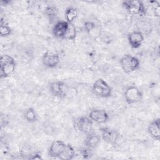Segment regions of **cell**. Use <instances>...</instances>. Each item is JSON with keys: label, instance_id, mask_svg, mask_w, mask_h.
<instances>
[{"label": "cell", "instance_id": "obj_18", "mask_svg": "<svg viewBox=\"0 0 160 160\" xmlns=\"http://www.w3.org/2000/svg\"><path fill=\"white\" fill-rule=\"evenodd\" d=\"M24 119L29 122H34L38 120V114L36 111L32 108H28L24 113Z\"/></svg>", "mask_w": 160, "mask_h": 160}, {"label": "cell", "instance_id": "obj_10", "mask_svg": "<svg viewBox=\"0 0 160 160\" xmlns=\"http://www.w3.org/2000/svg\"><path fill=\"white\" fill-rule=\"evenodd\" d=\"M93 121L88 116H81L76 119V127L77 129L86 134L92 131Z\"/></svg>", "mask_w": 160, "mask_h": 160}, {"label": "cell", "instance_id": "obj_21", "mask_svg": "<svg viewBox=\"0 0 160 160\" xmlns=\"http://www.w3.org/2000/svg\"><path fill=\"white\" fill-rule=\"evenodd\" d=\"M12 34V29L9 26V25L5 22H3L2 21H1L0 24V35L2 37H5L9 36Z\"/></svg>", "mask_w": 160, "mask_h": 160}, {"label": "cell", "instance_id": "obj_3", "mask_svg": "<svg viewBox=\"0 0 160 160\" xmlns=\"http://www.w3.org/2000/svg\"><path fill=\"white\" fill-rule=\"evenodd\" d=\"M92 90L96 96L100 98H107L112 95L111 87L102 78H99L94 82Z\"/></svg>", "mask_w": 160, "mask_h": 160}, {"label": "cell", "instance_id": "obj_16", "mask_svg": "<svg viewBox=\"0 0 160 160\" xmlns=\"http://www.w3.org/2000/svg\"><path fill=\"white\" fill-rule=\"evenodd\" d=\"M78 11L76 8L73 7H69L65 11V18L66 21L69 23L72 22L78 18Z\"/></svg>", "mask_w": 160, "mask_h": 160}, {"label": "cell", "instance_id": "obj_6", "mask_svg": "<svg viewBox=\"0 0 160 160\" xmlns=\"http://www.w3.org/2000/svg\"><path fill=\"white\" fill-rule=\"evenodd\" d=\"M42 62L48 68H56L60 62L59 55L54 51L48 50L42 54Z\"/></svg>", "mask_w": 160, "mask_h": 160}, {"label": "cell", "instance_id": "obj_15", "mask_svg": "<svg viewBox=\"0 0 160 160\" xmlns=\"http://www.w3.org/2000/svg\"><path fill=\"white\" fill-rule=\"evenodd\" d=\"M160 120L159 118L152 120L148 125V132L154 139L159 141L160 139Z\"/></svg>", "mask_w": 160, "mask_h": 160}, {"label": "cell", "instance_id": "obj_4", "mask_svg": "<svg viewBox=\"0 0 160 160\" xmlns=\"http://www.w3.org/2000/svg\"><path fill=\"white\" fill-rule=\"evenodd\" d=\"M122 5L130 14L144 16L146 14V6L141 1H124Z\"/></svg>", "mask_w": 160, "mask_h": 160}, {"label": "cell", "instance_id": "obj_20", "mask_svg": "<svg viewBox=\"0 0 160 160\" xmlns=\"http://www.w3.org/2000/svg\"><path fill=\"white\" fill-rule=\"evenodd\" d=\"M58 8L54 4L49 5L46 6L44 9L45 14L50 20H52L56 18V16L58 14Z\"/></svg>", "mask_w": 160, "mask_h": 160}, {"label": "cell", "instance_id": "obj_14", "mask_svg": "<svg viewBox=\"0 0 160 160\" xmlns=\"http://www.w3.org/2000/svg\"><path fill=\"white\" fill-rule=\"evenodd\" d=\"M101 136L91 132L86 134V137L84 141V144L86 148L91 149H94L98 147L101 142Z\"/></svg>", "mask_w": 160, "mask_h": 160}, {"label": "cell", "instance_id": "obj_11", "mask_svg": "<svg viewBox=\"0 0 160 160\" xmlns=\"http://www.w3.org/2000/svg\"><path fill=\"white\" fill-rule=\"evenodd\" d=\"M88 117L93 121L98 124H103L108 121L109 116L108 112L105 109H94L91 110Z\"/></svg>", "mask_w": 160, "mask_h": 160}, {"label": "cell", "instance_id": "obj_12", "mask_svg": "<svg viewBox=\"0 0 160 160\" xmlns=\"http://www.w3.org/2000/svg\"><path fill=\"white\" fill-rule=\"evenodd\" d=\"M144 34L140 31H134L128 35V40L130 46L133 49L139 48L144 41Z\"/></svg>", "mask_w": 160, "mask_h": 160}, {"label": "cell", "instance_id": "obj_2", "mask_svg": "<svg viewBox=\"0 0 160 160\" xmlns=\"http://www.w3.org/2000/svg\"><path fill=\"white\" fill-rule=\"evenodd\" d=\"M120 64L123 71L126 74H131L140 67V61L138 58L130 54H125L120 59Z\"/></svg>", "mask_w": 160, "mask_h": 160}, {"label": "cell", "instance_id": "obj_7", "mask_svg": "<svg viewBox=\"0 0 160 160\" xmlns=\"http://www.w3.org/2000/svg\"><path fill=\"white\" fill-rule=\"evenodd\" d=\"M100 132L101 139L110 144H115L119 138V132L116 130L108 127L101 128Z\"/></svg>", "mask_w": 160, "mask_h": 160}, {"label": "cell", "instance_id": "obj_13", "mask_svg": "<svg viewBox=\"0 0 160 160\" xmlns=\"http://www.w3.org/2000/svg\"><path fill=\"white\" fill-rule=\"evenodd\" d=\"M69 22L66 21H59L55 23L52 28V34L56 38L62 39L65 36L68 30Z\"/></svg>", "mask_w": 160, "mask_h": 160}, {"label": "cell", "instance_id": "obj_1", "mask_svg": "<svg viewBox=\"0 0 160 160\" xmlns=\"http://www.w3.org/2000/svg\"><path fill=\"white\" fill-rule=\"evenodd\" d=\"M16 63L14 59L9 54H2L0 58V74L1 78H5L12 74L16 69Z\"/></svg>", "mask_w": 160, "mask_h": 160}, {"label": "cell", "instance_id": "obj_17", "mask_svg": "<svg viewBox=\"0 0 160 160\" xmlns=\"http://www.w3.org/2000/svg\"><path fill=\"white\" fill-rule=\"evenodd\" d=\"M75 154L76 152L74 147L70 144H67L66 149L59 159L62 160H71L75 158Z\"/></svg>", "mask_w": 160, "mask_h": 160}, {"label": "cell", "instance_id": "obj_5", "mask_svg": "<svg viewBox=\"0 0 160 160\" xmlns=\"http://www.w3.org/2000/svg\"><path fill=\"white\" fill-rule=\"evenodd\" d=\"M142 91L135 86H128L124 92L125 101L128 104H132L139 102L142 98Z\"/></svg>", "mask_w": 160, "mask_h": 160}, {"label": "cell", "instance_id": "obj_19", "mask_svg": "<svg viewBox=\"0 0 160 160\" xmlns=\"http://www.w3.org/2000/svg\"><path fill=\"white\" fill-rule=\"evenodd\" d=\"M77 35V31L76 26L74 25L73 23H69L68 30L64 38V39L66 40H74L76 39Z\"/></svg>", "mask_w": 160, "mask_h": 160}, {"label": "cell", "instance_id": "obj_22", "mask_svg": "<svg viewBox=\"0 0 160 160\" xmlns=\"http://www.w3.org/2000/svg\"><path fill=\"white\" fill-rule=\"evenodd\" d=\"M84 26L86 31L89 34H91L92 32H94V29H96L98 27L97 24L94 22L91 21H86L84 24Z\"/></svg>", "mask_w": 160, "mask_h": 160}, {"label": "cell", "instance_id": "obj_24", "mask_svg": "<svg viewBox=\"0 0 160 160\" xmlns=\"http://www.w3.org/2000/svg\"><path fill=\"white\" fill-rule=\"evenodd\" d=\"M32 156L29 157V159H41L42 158H41V156L38 154V153H35L33 155H31Z\"/></svg>", "mask_w": 160, "mask_h": 160}, {"label": "cell", "instance_id": "obj_8", "mask_svg": "<svg viewBox=\"0 0 160 160\" xmlns=\"http://www.w3.org/2000/svg\"><path fill=\"white\" fill-rule=\"evenodd\" d=\"M49 91L53 96L59 98H63L67 96L68 89L64 82L56 81L51 82Z\"/></svg>", "mask_w": 160, "mask_h": 160}, {"label": "cell", "instance_id": "obj_23", "mask_svg": "<svg viewBox=\"0 0 160 160\" xmlns=\"http://www.w3.org/2000/svg\"><path fill=\"white\" fill-rule=\"evenodd\" d=\"M149 3L151 4L152 12L154 13V16L156 17H159L160 16V6L159 2L158 1H149Z\"/></svg>", "mask_w": 160, "mask_h": 160}, {"label": "cell", "instance_id": "obj_9", "mask_svg": "<svg viewBox=\"0 0 160 160\" xmlns=\"http://www.w3.org/2000/svg\"><path fill=\"white\" fill-rule=\"evenodd\" d=\"M67 144L61 140H56L53 141L49 148L48 154L49 156L56 158H60L65 151Z\"/></svg>", "mask_w": 160, "mask_h": 160}]
</instances>
